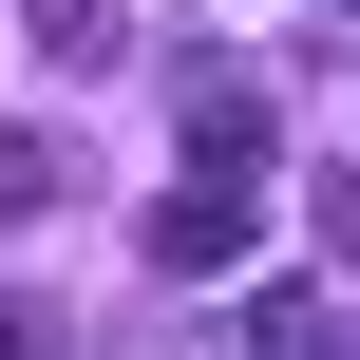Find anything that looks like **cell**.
I'll list each match as a JSON object with an SVG mask.
<instances>
[{
  "instance_id": "6da1fadb",
  "label": "cell",
  "mask_w": 360,
  "mask_h": 360,
  "mask_svg": "<svg viewBox=\"0 0 360 360\" xmlns=\"http://www.w3.org/2000/svg\"><path fill=\"white\" fill-rule=\"evenodd\" d=\"M171 133H190V171H266V133H285L266 57H171Z\"/></svg>"
},
{
  "instance_id": "7a4b0ae2",
  "label": "cell",
  "mask_w": 360,
  "mask_h": 360,
  "mask_svg": "<svg viewBox=\"0 0 360 360\" xmlns=\"http://www.w3.org/2000/svg\"><path fill=\"white\" fill-rule=\"evenodd\" d=\"M247 247H266V171H190V190L152 209V266H171V285H228Z\"/></svg>"
},
{
  "instance_id": "3957f363",
  "label": "cell",
  "mask_w": 360,
  "mask_h": 360,
  "mask_svg": "<svg viewBox=\"0 0 360 360\" xmlns=\"http://www.w3.org/2000/svg\"><path fill=\"white\" fill-rule=\"evenodd\" d=\"M228 360H360V304L323 285V266H285V285L228 304Z\"/></svg>"
},
{
  "instance_id": "277c9868",
  "label": "cell",
  "mask_w": 360,
  "mask_h": 360,
  "mask_svg": "<svg viewBox=\"0 0 360 360\" xmlns=\"http://www.w3.org/2000/svg\"><path fill=\"white\" fill-rule=\"evenodd\" d=\"M19 38H38V76H114L133 57V0H19Z\"/></svg>"
},
{
  "instance_id": "5b68a950",
  "label": "cell",
  "mask_w": 360,
  "mask_h": 360,
  "mask_svg": "<svg viewBox=\"0 0 360 360\" xmlns=\"http://www.w3.org/2000/svg\"><path fill=\"white\" fill-rule=\"evenodd\" d=\"M57 190H76V152H57V133H38V114H19V133H0V228H38V209H57Z\"/></svg>"
},
{
  "instance_id": "8992f818",
  "label": "cell",
  "mask_w": 360,
  "mask_h": 360,
  "mask_svg": "<svg viewBox=\"0 0 360 360\" xmlns=\"http://www.w3.org/2000/svg\"><path fill=\"white\" fill-rule=\"evenodd\" d=\"M0 360H76V304H38V285H0Z\"/></svg>"
}]
</instances>
